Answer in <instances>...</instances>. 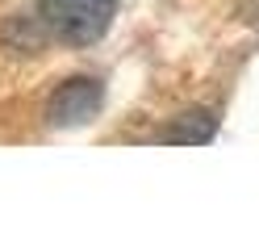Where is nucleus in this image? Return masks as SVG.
Returning a JSON list of instances; mask_svg holds the SVG:
<instances>
[{
  "label": "nucleus",
  "instance_id": "obj_1",
  "mask_svg": "<svg viewBox=\"0 0 259 251\" xmlns=\"http://www.w3.org/2000/svg\"><path fill=\"white\" fill-rule=\"evenodd\" d=\"M38 13L59 42L92 46L109 33L117 17V0H38Z\"/></svg>",
  "mask_w": 259,
  "mask_h": 251
},
{
  "label": "nucleus",
  "instance_id": "obj_2",
  "mask_svg": "<svg viewBox=\"0 0 259 251\" xmlns=\"http://www.w3.org/2000/svg\"><path fill=\"white\" fill-rule=\"evenodd\" d=\"M105 100V84L92 80V76H75L67 80L63 88L51 96V105H46V117H51L55 126H84L88 117H96Z\"/></svg>",
  "mask_w": 259,
  "mask_h": 251
},
{
  "label": "nucleus",
  "instance_id": "obj_3",
  "mask_svg": "<svg viewBox=\"0 0 259 251\" xmlns=\"http://www.w3.org/2000/svg\"><path fill=\"white\" fill-rule=\"evenodd\" d=\"M46 38H55L51 29H46L42 13L29 17V13H13L5 21V33H0V42H5V50H13V55H38V50L46 46Z\"/></svg>",
  "mask_w": 259,
  "mask_h": 251
},
{
  "label": "nucleus",
  "instance_id": "obj_4",
  "mask_svg": "<svg viewBox=\"0 0 259 251\" xmlns=\"http://www.w3.org/2000/svg\"><path fill=\"white\" fill-rule=\"evenodd\" d=\"M213 134H218V117L213 113L209 109H188L163 130V138L180 142V147H205V142H213Z\"/></svg>",
  "mask_w": 259,
  "mask_h": 251
}]
</instances>
